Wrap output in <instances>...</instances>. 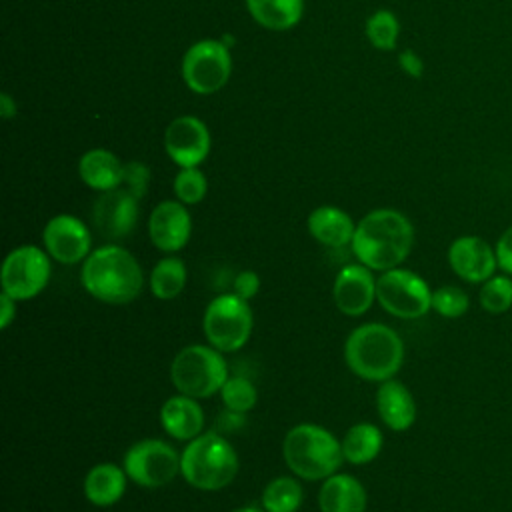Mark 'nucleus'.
I'll use <instances>...</instances> for the list:
<instances>
[{
  "instance_id": "nucleus-12",
  "label": "nucleus",
  "mask_w": 512,
  "mask_h": 512,
  "mask_svg": "<svg viewBox=\"0 0 512 512\" xmlns=\"http://www.w3.org/2000/svg\"><path fill=\"white\" fill-rule=\"evenodd\" d=\"M164 148L180 168L200 166L210 152V130L196 116H178L164 132Z\"/></svg>"
},
{
  "instance_id": "nucleus-11",
  "label": "nucleus",
  "mask_w": 512,
  "mask_h": 512,
  "mask_svg": "<svg viewBox=\"0 0 512 512\" xmlns=\"http://www.w3.org/2000/svg\"><path fill=\"white\" fill-rule=\"evenodd\" d=\"M50 280L48 252L38 246L14 248L2 264V292L16 302L38 296Z\"/></svg>"
},
{
  "instance_id": "nucleus-26",
  "label": "nucleus",
  "mask_w": 512,
  "mask_h": 512,
  "mask_svg": "<svg viewBox=\"0 0 512 512\" xmlns=\"http://www.w3.org/2000/svg\"><path fill=\"white\" fill-rule=\"evenodd\" d=\"M186 284V266L180 258L160 260L150 274V290L160 300L176 298Z\"/></svg>"
},
{
  "instance_id": "nucleus-21",
  "label": "nucleus",
  "mask_w": 512,
  "mask_h": 512,
  "mask_svg": "<svg viewBox=\"0 0 512 512\" xmlns=\"http://www.w3.org/2000/svg\"><path fill=\"white\" fill-rule=\"evenodd\" d=\"M308 230L320 244L328 248H342L352 242L356 224L344 210L336 206H320L310 212Z\"/></svg>"
},
{
  "instance_id": "nucleus-38",
  "label": "nucleus",
  "mask_w": 512,
  "mask_h": 512,
  "mask_svg": "<svg viewBox=\"0 0 512 512\" xmlns=\"http://www.w3.org/2000/svg\"><path fill=\"white\" fill-rule=\"evenodd\" d=\"M0 116H2L4 120L16 116V102H14L12 96L6 94V92L0 94Z\"/></svg>"
},
{
  "instance_id": "nucleus-4",
  "label": "nucleus",
  "mask_w": 512,
  "mask_h": 512,
  "mask_svg": "<svg viewBox=\"0 0 512 512\" xmlns=\"http://www.w3.org/2000/svg\"><path fill=\"white\" fill-rule=\"evenodd\" d=\"M282 456L286 466L304 480H326L344 462L342 444L318 424H296L288 430Z\"/></svg>"
},
{
  "instance_id": "nucleus-2",
  "label": "nucleus",
  "mask_w": 512,
  "mask_h": 512,
  "mask_svg": "<svg viewBox=\"0 0 512 512\" xmlns=\"http://www.w3.org/2000/svg\"><path fill=\"white\" fill-rule=\"evenodd\" d=\"M82 286L106 304H128L138 298L144 276L138 260L126 248L106 244L84 260Z\"/></svg>"
},
{
  "instance_id": "nucleus-37",
  "label": "nucleus",
  "mask_w": 512,
  "mask_h": 512,
  "mask_svg": "<svg viewBox=\"0 0 512 512\" xmlns=\"http://www.w3.org/2000/svg\"><path fill=\"white\" fill-rule=\"evenodd\" d=\"M0 326L2 328H8V324L12 322V318L16 316V300L12 296H8L6 292H2L0 296Z\"/></svg>"
},
{
  "instance_id": "nucleus-39",
  "label": "nucleus",
  "mask_w": 512,
  "mask_h": 512,
  "mask_svg": "<svg viewBox=\"0 0 512 512\" xmlns=\"http://www.w3.org/2000/svg\"><path fill=\"white\" fill-rule=\"evenodd\" d=\"M234 512H266V510H258V508H252V506H246V508H238Z\"/></svg>"
},
{
  "instance_id": "nucleus-8",
  "label": "nucleus",
  "mask_w": 512,
  "mask_h": 512,
  "mask_svg": "<svg viewBox=\"0 0 512 512\" xmlns=\"http://www.w3.org/2000/svg\"><path fill=\"white\" fill-rule=\"evenodd\" d=\"M230 72L232 56L222 40H198L182 58V80L196 94L218 92L228 82Z\"/></svg>"
},
{
  "instance_id": "nucleus-35",
  "label": "nucleus",
  "mask_w": 512,
  "mask_h": 512,
  "mask_svg": "<svg viewBox=\"0 0 512 512\" xmlns=\"http://www.w3.org/2000/svg\"><path fill=\"white\" fill-rule=\"evenodd\" d=\"M258 288H260V278H258V274L252 272V270H244V272H240V274L234 278V292H236L238 296H242L244 300L254 298L256 292H258Z\"/></svg>"
},
{
  "instance_id": "nucleus-34",
  "label": "nucleus",
  "mask_w": 512,
  "mask_h": 512,
  "mask_svg": "<svg viewBox=\"0 0 512 512\" xmlns=\"http://www.w3.org/2000/svg\"><path fill=\"white\" fill-rule=\"evenodd\" d=\"M494 250H496L498 268L504 270V274L512 276V226L502 232Z\"/></svg>"
},
{
  "instance_id": "nucleus-27",
  "label": "nucleus",
  "mask_w": 512,
  "mask_h": 512,
  "mask_svg": "<svg viewBox=\"0 0 512 512\" xmlns=\"http://www.w3.org/2000/svg\"><path fill=\"white\" fill-rule=\"evenodd\" d=\"M304 490L298 480L290 476L274 478L262 492V506L266 512H296L302 504Z\"/></svg>"
},
{
  "instance_id": "nucleus-5",
  "label": "nucleus",
  "mask_w": 512,
  "mask_h": 512,
  "mask_svg": "<svg viewBox=\"0 0 512 512\" xmlns=\"http://www.w3.org/2000/svg\"><path fill=\"white\" fill-rule=\"evenodd\" d=\"M238 472L236 450L216 432L198 434L180 454V474L198 490H222Z\"/></svg>"
},
{
  "instance_id": "nucleus-17",
  "label": "nucleus",
  "mask_w": 512,
  "mask_h": 512,
  "mask_svg": "<svg viewBox=\"0 0 512 512\" xmlns=\"http://www.w3.org/2000/svg\"><path fill=\"white\" fill-rule=\"evenodd\" d=\"M152 244L162 252H178L186 246L192 232V220L180 200L160 202L148 220Z\"/></svg>"
},
{
  "instance_id": "nucleus-1",
  "label": "nucleus",
  "mask_w": 512,
  "mask_h": 512,
  "mask_svg": "<svg viewBox=\"0 0 512 512\" xmlns=\"http://www.w3.org/2000/svg\"><path fill=\"white\" fill-rule=\"evenodd\" d=\"M412 244L414 228L410 220L398 210L378 208L356 224L352 252L370 270L386 272L406 260Z\"/></svg>"
},
{
  "instance_id": "nucleus-28",
  "label": "nucleus",
  "mask_w": 512,
  "mask_h": 512,
  "mask_svg": "<svg viewBox=\"0 0 512 512\" xmlns=\"http://www.w3.org/2000/svg\"><path fill=\"white\" fill-rule=\"evenodd\" d=\"M480 306L488 314H504L512 308V278L492 276L482 282L480 288Z\"/></svg>"
},
{
  "instance_id": "nucleus-14",
  "label": "nucleus",
  "mask_w": 512,
  "mask_h": 512,
  "mask_svg": "<svg viewBox=\"0 0 512 512\" xmlns=\"http://www.w3.org/2000/svg\"><path fill=\"white\" fill-rule=\"evenodd\" d=\"M92 220L104 238H126L138 222V198L122 186L106 190L94 202Z\"/></svg>"
},
{
  "instance_id": "nucleus-10",
  "label": "nucleus",
  "mask_w": 512,
  "mask_h": 512,
  "mask_svg": "<svg viewBox=\"0 0 512 512\" xmlns=\"http://www.w3.org/2000/svg\"><path fill=\"white\" fill-rule=\"evenodd\" d=\"M124 470L132 482L144 488H160L180 472V454L162 440L146 438L128 448Z\"/></svg>"
},
{
  "instance_id": "nucleus-19",
  "label": "nucleus",
  "mask_w": 512,
  "mask_h": 512,
  "mask_svg": "<svg viewBox=\"0 0 512 512\" xmlns=\"http://www.w3.org/2000/svg\"><path fill=\"white\" fill-rule=\"evenodd\" d=\"M160 422L164 430L176 440H192L204 426V412L196 398L178 394L168 398L160 408Z\"/></svg>"
},
{
  "instance_id": "nucleus-29",
  "label": "nucleus",
  "mask_w": 512,
  "mask_h": 512,
  "mask_svg": "<svg viewBox=\"0 0 512 512\" xmlns=\"http://www.w3.org/2000/svg\"><path fill=\"white\" fill-rule=\"evenodd\" d=\"M400 22L390 10H376L366 22V36L378 50H392L396 46Z\"/></svg>"
},
{
  "instance_id": "nucleus-13",
  "label": "nucleus",
  "mask_w": 512,
  "mask_h": 512,
  "mask_svg": "<svg viewBox=\"0 0 512 512\" xmlns=\"http://www.w3.org/2000/svg\"><path fill=\"white\" fill-rule=\"evenodd\" d=\"M42 242L54 260L62 264H76L88 258L92 236L80 218L72 214H58L44 226Z\"/></svg>"
},
{
  "instance_id": "nucleus-32",
  "label": "nucleus",
  "mask_w": 512,
  "mask_h": 512,
  "mask_svg": "<svg viewBox=\"0 0 512 512\" xmlns=\"http://www.w3.org/2000/svg\"><path fill=\"white\" fill-rule=\"evenodd\" d=\"M432 308L444 318H460L468 312L470 298L458 286H440L432 292Z\"/></svg>"
},
{
  "instance_id": "nucleus-6",
  "label": "nucleus",
  "mask_w": 512,
  "mask_h": 512,
  "mask_svg": "<svg viewBox=\"0 0 512 512\" xmlns=\"http://www.w3.org/2000/svg\"><path fill=\"white\" fill-rule=\"evenodd\" d=\"M170 380L180 394L210 398L228 380V366L220 350L192 344L182 348L170 364Z\"/></svg>"
},
{
  "instance_id": "nucleus-15",
  "label": "nucleus",
  "mask_w": 512,
  "mask_h": 512,
  "mask_svg": "<svg viewBox=\"0 0 512 512\" xmlns=\"http://www.w3.org/2000/svg\"><path fill=\"white\" fill-rule=\"evenodd\" d=\"M448 264L456 276L480 284L494 276L498 268L496 250L480 236H460L448 248Z\"/></svg>"
},
{
  "instance_id": "nucleus-25",
  "label": "nucleus",
  "mask_w": 512,
  "mask_h": 512,
  "mask_svg": "<svg viewBox=\"0 0 512 512\" xmlns=\"http://www.w3.org/2000/svg\"><path fill=\"white\" fill-rule=\"evenodd\" d=\"M342 454L350 464H368L382 450V432L378 426L360 422L354 424L342 438Z\"/></svg>"
},
{
  "instance_id": "nucleus-18",
  "label": "nucleus",
  "mask_w": 512,
  "mask_h": 512,
  "mask_svg": "<svg viewBox=\"0 0 512 512\" xmlns=\"http://www.w3.org/2000/svg\"><path fill=\"white\" fill-rule=\"evenodd\" d=\"M376 406L382 422L396 432L408 430L416 420V402L410 390L398 380H384L376 394Z\"/></svg>"
},
{
  "instance_id": "nucleus-20",
  "label": "nucleus",
  "mask_w": 512,
  "mask_h": 512,
  "mask_svg": "<svg viewBox=\"0 0 512 512\" xmlns=\"http://www.w3.org/2000/svg\"><path fill=\"white\" fill-rule=\"evenodd\" d=\"M320 512H366V490L350 474H332L318 494Z\"/></svg>"
},
{
  "instance_id": "nucleus-31",
  "label": "nucleus",
  "mask_w": 512,
  "mask_h": 512,
  "mask_svg": "<svg viewBox=\"0 0 512 512\" xmlns=\"http://www.w3.org/2000/svg\"><path fill=\"white\" fill-rule=\"evenodd\" d=\"M208 190V180L198 166L180 168L174 178V194L182 204H198Z\"/></svg>"
},
{
  "instance_id": "nucleus-24",
  "label": "nucleus",
  "mask_w": 512,
  "mask_h": 512,
  "mask_svg": "<svg viewBox=\"0 0 512 512\" xmlns=\"http://www.w3.org/2000/svg\"><path fill=\"white\" fill-rule=\"evenodd\" d=\"M250 16L268 30H288L302 18L304 0H246Z\"/></svg>"
},
{
  "instance_id": "nucleus-3",
  "label": "nucleus",
  "mask_w": 512,
  "mask_h": 512,
  "mask_svg": "<svg viewBox=\"0 0 512 512\" xmlns=\"http://www.w3.org/2000/svg\"><path fill=\"white\" fill-rule=\"evenodd\" d=\"M348 368L372 382L390 380L404 362L402 338L386 324L368 322L350 332L344 346Z\"/></svg>"
},
{
  "instance_id": "nucleus-22",
  "label": "nucleus",
  "mask_w": 512,
  "mask_h": 512,
  "mask_svg": "<svg viewBox=\"0 0 512 512\" xmlns=\"http://www.w3.org/2000/svg\"><path fill=\"white\" fill-rule=\"evenodd\" d=\"M78 174L86 186L98 192L114 190L122 184L124 164L106 148H92L82 154L78 162Z\"/></svg>"
},
{
  "instance_id": "nucleus-16",
  "label": "nucleus",
  "mask_w": 512,
  "mask_h": 512,
  "mask_svg": "<svg viewBox=\"0 0 512 512\" xmlns=\"http://www.w3.org/2000/svg\"><path fill=\"white\" fill-rule=\"evenodd\" d=\"M332 296L336 308L346 316H362L376 298V280L368 266L346 264L334 280Z\"/></svg>"
},
{
  "instance_id": "nucleus-9",
  "label": "nucleus",
  "mask_w": 512,
  "mask_h": 512,
  "mask_svg": "<svg viewBox=\"0 0 512 512\" xmlns=\"http://www.w3.org/2000/svg\"><path fill=\"white\" fill-rule=\"evenodd\" d=\"M376 300L388 314L404 320L420 318L432 308V292L424 278L404 268L382 272L376 280Z\"/></svg>"
},
{
  "instance_id": "nucleus-30",
  "label": "nucleus",
  "mask_w": 512,
  "mask_h": 512,
  "mask_svg": "<svg viewBox=\"0 0 512 512\" xmlns=\"http://www.w3.org/2000/svg\"><path fill=\"white\" fill-rule=\"evenodd\" d=\"M220 396H222V402L228 410L240 412V414H246L248 410H252L256 400H258L256 386L244 376H230L224 382V386L220 390Z\"/></svg>"
},
{
  "instance_id": "nucleus-23",
  "label": "nucleus",
  "mask_w": 512,
  "mask_h": 512,
  "mask_svg": "<svg viewBox=\"0 0 512 512\" xmlns=\"http://www.w3.org/2000/svg\"><path fill=\"white\" fill-rule=\"evenodd\" d=\"M126 478V470L116 464H96L84 478V496L94 506H112L122 498L126 490Z\"/></svg>"
},
{
  "instance_id": "nucleus-33",
  "label": "nucleus",
  "mask_w": 512,
  "mask_h": 512,
  "mask_svg": "<svg viewBox=\"0 0 512 512\" xmlns=\"http://www.w3.org/2000/svg\"><path fill=\"white\" fill-rule=\"evenodd\" d=\"M150 184V170L146 164L138 160H130L124 164V174H122V188H126L130 194H134L138 200L146 194Z\"/></svg>"
},
{
  "instance_id": "nucleus-7",
  "label": "nucleus",
  "mask_w": 512,
  "mask_h": 512,
  "mask_svg": "<svg viewBox=\"0 0 512 512\" xmlns=\"http://www.w3.org/2000/svg\"><path fill=\"white\" fill-rule=\"evenodd\" d=\"M204 336L220 352L240 350L252 332V310L248 300L232 294L216 296L204 310Z\"/></svg>"
},
{
  "instance_id": "nucleus-36",
  "label": "nucleus",
  "mask_w": 512,
  "mask_h": 512,
  "mask_svg": "<svg viewBox=\"0 0 512 512\" xmlns=\"http://www.w3.org/2000/svg\"><path fill=\"white\" fill-rule=\"evenodd\" d=\"M398 64H400V68H402L408 76H412V78H420L422 72H424V62H422V58H420L414 50H404V52H400Z\"/></svg>"
}]
</instances>
